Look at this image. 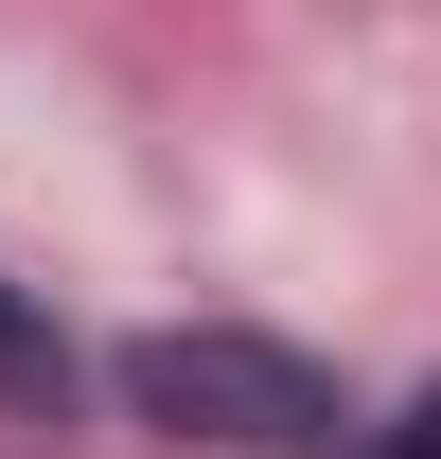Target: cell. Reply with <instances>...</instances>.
I'll use <instances>...</instances> for the list:
<instances>
[{
    "label": "cell",
    "mask_w": 441,
    "mask_h": 459,
    "mask_svg": "<svg viewBox=\"0 0 441 459\" xmlns=\"http://www.w3.org/2000/svg\"><path fill=\"white\" fill-rule=\"evenodd\" d=\"M160 442H229V459H335L353 442V389H335L300 336H247V318H177V336H124L107 371Z\"/></svg>",
    "instance_id": "obj_1"
},
{
    "label": "cell",
    "mask_w": 441,
    "mask_h": 459,
    "mask_svg": "<svg viewBox=\"0 0 441 459\" xmlns=\"http://www.w3.org/2000/svg\"><path fill=\"white\" fill-rule=\"evenodd\" d=\"M0 406H71V336H54V300H18V283H0Z\"/></svg>",
    "instance_id": "obj_2"
},
{
    "label": "cell",
    "mask_w": 441,
    "mask_h": 459,
    "mask_svg": "<svg viewBox=\"0 0 441 459\" xmlns=\"http://www.w3.org/2000/svg\"><path fill=\"white\" fill-rule=\"evenodd\" d=\"M335 459H441V389H424V406H388V424H353Z\"/></svg>",
    "instance_id": "obj_3"
}]
</instances>
